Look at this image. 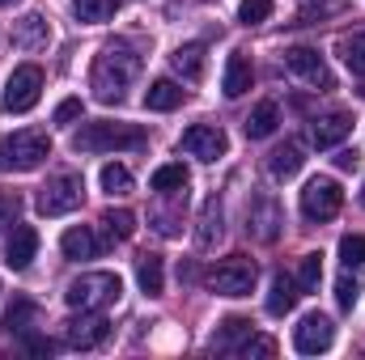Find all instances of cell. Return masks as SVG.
<instances>
[{
    "label": "cell",
    "mask_w": 365,
    "mask_h": 360,
    "mask_svg": "<svg viewBox=\"0 0 365 360\" xmlns=\"http://www.w3.org/2000/svg\"><path fill=\"white\" fill-rule=\"evenodd\" d=\"M170 64H175V73H182L187 81H200L204 77V47L200 43H182V47H175Z\"/></svg>",
    "instance_id": "cell-26"
},
{
    "label": "cell",
    "mask_w": 365,
    "mask_h": 360,
    "mask_svg": "<svg viewBox=\"0 0 365 360\" xmlns=\"http://www.w3.org/2000/svg\"><path fill=\"white\" fill-rule=\"evenodd\" d=\"M73 119H81V97H64V102L56 106V123H60V127H68Z\"/></svg>",
    "instance_id": "cell-39"
},
{
    "label": "cell",
    "mask_w": 365,
    "mask_h": 360,
    "mask_svg": "<svg viewBox=\"0 0 365 360\" xmlns=\"http://www.w3.org/2000/svg\"><path fill=\"white\" fill-rule=\"evenodd\" d=\"M38 93H43V68L38 64H21L4 81V110L9 115H26L38 102Z\"/></svg>",
    "instance_id": "cell-8"
},
{
    "label": "cell",
    "mask_w": 365,
    "mask_h": 360,
    "mask_svg": "<svg viewBox=\"0 0 365 360\" xmlns=\"http://www.w3.org/2000/svg\"><path fill=\"white\" fill-rule=\"evenodd\" d=\"M297 297H302V288H297V280L280 271V275L272 280V292H268V314H272V318H284V314H293V305H297Z\"/></svg>",
    "instance_id": "cell-17"
},
{
    "label": "cell",
    "mask_w": 365,
    "mask_h": 360,
    "mask_svg": "<svg viewBox=\"0 0 365 360\" xmlns=\"http://www.w3.org/2000/svg\"><path fill=\"white\" fill-rule=\"evenodd\" d=\"M251 81H255L251 60H247L242 51H234V55L225 60V77H221V90H225V97H242V93L251 90Z\"/></svg>",
    "instance_id": "cell-16"
},
{
    "label": "cell",
    "mask_w": 365,
    "mask_h": 360,
    "mask_svg": "<svg viewBox=\"0 0 365 360\" xmlns=\"http://www.w3.org/2000/svg\"><path fill=\"white\" fill-rule=\"evenodd\" d=\"M302 149L297 144H280V149H272L268 153V174H272L276 182H284V179H293L297 170H302Z\"/></svg>",
    "instance_id": "cell-22"
},
{
    "label": "cell",
    "mask_w": 365,
    "mask_h": 360,
    "mask_svg": "<svg viewBox=\"0 0 365 360\" xmlns=\"http://www.w3.org/2000/svg\"><path fill=\"white\" fill-rule=\"evenodd\" d=\"M145 106L149 110H175V106H182V85L179 81H153L149 90H145Z\"/></svg>",
    "instance_id": "cell-27"
},
{
    "label": "cell",
    "mask_w": 365,
    "mask_h": 360,
    "mask_svg": "<svg viewBox=\"0 0 365 360\" xmlns=\"http://www.w3.org/2000/svg\"><path fill=\"white\" fill-rule=\"evenodd\" d=\"M34 255H38V233H34L30 225H17L13 238H9V250H4V263L13 271H26Z\"/></svg>",
    "instance_id": "cell-15"
},
{
    "label": "cell",
    "mask_w": 365,
    "mask_h": 360,
    "mask_svg": "<svg viewBox=\"0 0 365 360\" xmlns=\"http://www.w3.org/2000/svg\"><path fill=\"white\" fill-rule=\"evenodd\" d=\"M336 166H340V170H357V149H353V153L344 149V153L336 157Z\"/></svg>",
    "instance_id": "cell-41"
},
{
    "label": "cell",
    "mask_w": 365,
    "mask_h": 360,
    "mask_svg": "<svg viewBox=\"0 0 365 360\" xmlns=\"http://www.w3.org/2000/svg\"><path fill=\"white\" fill-rule=\"evenodd\" d=\"M344 203V191L336 179H310L302 191V216L306 221H331Z\"/></svg>",
    "instance_id": "cell-9"
},
{
    "label": "cell",
    "mask_w": 365,
    "mask_h": 360,
    "mask_svg": "<svg viewBox=\"0 0 365 360\" xmlns=\"http://www.w3.org/2000/svg\"><path fill=\"white\" fill-rule=\"evenodd\" d=\"M81 199H86V182L77 179V174H60V179H51L38 191L34 208H38L43 216H68V212L81 208Z\"/></svg>",
    "instance_id": "cell-6"
},
{
    "label": "cell",
    "mask_w": 365,
    "mask_h": 360,
    "mask_svg": "<svg viewBox=\"0 0 365 360\" xmlns=\"http://www.w3.org/2000/svg\"><path fill=\"white\" fill-rule=\"evenodd\" d=\"M38 322V305L30 301V297H17L9 309H4V318H0V331L4 335H21V331H30Z\"/></svg>",
    "instance_id": "cell-18"
},
{
    "label": "cell",
    "mask_w": 365,
    "mask_h": 360,
    "mask_svg": "<svg viewBox=\"0 0 365 360\" xmlns=\"http://www.w3.org/2000/svg\"><path fill=\"white\" fill-rule=\"evenodd\" d=\"M336 301H340V309H353V305L361 301V284H357L353 275H340V284H336Z\"/></svg>",
    "instance_id": "cell-36"
},
{
    "label": "cell",
    "mask_w": 365,
    "mask_h": 360,
    "mask_svg": "<svg viewBox=\"0 0 365 360\" xmlns=\"http://www.w3.org/2000/svg\"><path fill=\"white\" fill-rule=\"evenodd\" d=\"M361 203H365V186H361Z\"/></svg>",
    "instance_id": "cell-43"
},
{
    "label": "cell",
    "mask_w": 365,
    "mask_h": 360,
    "mask_svg": "<svg viewBox=\"0 0 365 360\" xmlns=\"http://www.w3.org/2000/svg\"><path fill=\"white\" fill-rule=\"evenodd\" d=\"M26 348H30V352H38V356H51V352H56V344H51V339H30Z\"/></svg>",
    "instance_id": "cell-40"
},
{
    "label": "cell",
    "mask_w": 365,
    "mask_h": 360,
    "mask_svg": "<svg viewBox=\"0 0 365 360\" xmlns=\"http://www.w3.org/2000/svg\"><path fill=\"white\" fill-rule=\"evenodd\" d=\"M136 73H140V55H136L128 43H106V47L98 51L93 68H90L93 97L106 102V106H119V102L128 97V90H132Z\"/></svg>",
    "instance_id": "cell-1"
},
{
    "label": "cell",
    "mask_w": 365,
    "mask_h": 360,
    "mask_svg": "<svg viewBox=\"0 0 365 360\" xmlns=\"http://www.w3.org/2000/svg\"><path fill=\"white\" fill-rule=\"evenodd\" d=\"M238 356H276V339H268V335H251V339L238 348Z\"/></svg>",
    "instance_id": "cell-37"
},
{
    "label": "cell",
    "mask_w": 365,
    "mask_h": 360,
    "mask_svg": "<svg viewBox=\"0 0 365 360\" xmlns=\"http://www.w3.org/2000/svg\"><path fill=\"white\" fill-rule=\"evenodd\" d=\"M182 153H191L200 162H217V157L230 153V136L217 123H195V127L182 132Z\"/></svg>",
    "instance_id": "cell-12"
},
{
    "label": "cell",
    "mask_w": 365,
    "mask_h": 360,
    "mask_svg": "<svg viewBox=\"0 0 365 360\" xmlns=\"http://www.w3.org/2000/svg\"><path fill=\"white\" fill-rule=\"evenodd\" d=\"M217 238H221V199L212 195V199L204 203V212H200L195 242H200V250H212V246H217Z\"/></svg>",
    "instance_id": "cell-23"
},
{
    "label": "cell",
    "mask_w": 365,
    "mask_h": 360,
    "mask_svg": "<svg viewBox=\"0 0 365 360\" xmlns=\"http://www.w3.org/2000/svg\"><path fill=\"white\" fill-rule=\"evenodd\" d=\"M251 335H255V331H251L247 318H225V322H221V335L212 339V348H217V352H238Z\"/></svg>",
    "instance_id": "cell-25"
},
{
    "label": "cell",
    "mask_w": 365,
    "mask_h": 360,
    "mask_svg": "<svg viewBox=\"0 0 365 360\" xmlns=\"http://www.w3.org/2000/svg\"><path fill=\"white\" fill-rule=\"evenodd\" d=\"M255 263L251 259H242V255H234V259H225V263H217V268L204 275V284L217 292V297H251V288H255Z\"/></svg>",
    "instance_id": "cell-5"
},
{
    "label": "cell",
    "mask_w": 365,
    "mask_h": 360,
    "mask_svg": "<svg viewBox=\"0 0 365 360\" xmlns=\"http://www.w3.org/2000/svg\"><path fill=\"white\" fill-rule=\"evenodd\" d=\"M47 38H51V30H47V21H43L38 13H26V17L17 21V30H13V43H17V47H26V51L47 47Z\"/></svg>",
    "instance_id": "cell-20"
},
{
    "label": "cell",
    "mask_w": 365,
    "mask_h": 360,
    "mask_svg": "<svg viewBox=\"0 0 365 360\" xmlns=\"http://www.w3.org/2000/svg\"><path fill=\"white\" fill-rule=\"evenodd\" d=\"M60 250H64V259L81 263V259H93V255H98V242H93V233L86 229V225H73V229H64Z\"/></svg>",
    "instance_id": "cell-21"
},
{
    "label": "cell",
    "mask_w": 365,
    "mask_h": 360,
    "mask_svg": "<svg viewBox=\"0 0 365 360\" xmlns=\"http://www.w3.org/2000/svg\"><path fill=\"white\" fill-rule=\"evenodd\" d=\"M115 9H119V0H73V13H77V21H86V26H98V21H106V17H115Z\"/></svg>",
    "instance_id": "cell-28"
},
{
    "label": "cell",
    "mask_w": 365,
    "mask_h": 360,
    "mask_svg": "<svg viewBox=\"0 0 365 360\" xmlns=\"http://www.w3.org/2000/svg\"><path fill=\"white\" fill-rule=\"evenodd\" d=\"M297 288L302 292H314L319 288V280H323V255H302V268H297Z\"/></svg>",
    "instance_id": "cell-31"
},
{
    "label": "cell",
    "mask_w": 365,
    "mask_h": 360,
    "mask_svg": "<svg viewBox=\"0 0 365 360\" xmlns=\"http://www.w3.org/2000/svg\"><path fill=\"white\" fill-rule=\"evenodd\" d=\"M47 157H51V140L38 127H21V132H13V136L0 140V166L4 170L26 174V170H38Z\"/></svg>",
    "instance_id": "cell-3"
},
{
    "label": "cell",
    "mask_w": 365,
    "mask_h": 360,
    "mask_svg": "<svg viewBox=\"0 0 365 360\" xmlns=\"http://www.w3.org/2000/svg\"><path fill=\"white\" fill-rule=\"evenodd\" d=\"M238 17H242V26H259V21L272 17V0H242L238 4Z\"/></svg>",
    "instance_id": "cell-35"
},
{
    "label": "cell",
    "mask_w": 365,
    "mask_h": 360,
    "mask_svg": "<svg viewBox=\"0 0 365 360\" xmlns=\"http://www.w3.org/2000/svg\"><path fill=\"white\" fill-rule=\"evenodd\" d=\"M331 344H336V327H331L327 314H306V318L293 327V348H297L302 356H319V352H327Z\"/></svg>",
    "instance_id": "cell-11"
},
{
    "label": "cell",
    "mask_w": 365,
    "mask_h": 360,
    "mask_svg": "<svg viewBox=\"0 0 365 360\" xmlns=\"http://www.w3.org/2000/svg\"><path fill=\"white\" fill-rule=\"evenodd\" d=\"M102 191L106 195H128L132 191V170L119 166V162L115 166H102Z\"/></svg>",
    "instance_id": "cell-32"
},
{
    "label": "cell",
    "mask_w": 365,
    "mask_h": 360,
    "mask_svg": "<svg viewBox=\"0 0 365 360\" xmlns=\"http://www.w3.org/2000/svg\"><path fill=\"white\" fill-rule=\"evenodd\" d=\"M280 225H284V216H280V203H276L272 195H259V199L247 208V233H251V238H259V242H276Z\"/></svg>",
    "instance_id": "cell-13"
},
{
    "label": "cell",
    "mask_w": 365,
    "mask_h": 360,
    "mask_svg": "<svg viewBox=\"0 0 365 360\" xmlns=\"http://www.w3.org/2000/svg\"><path fill=\"white\" fill-rule=\"evenodd\" d=\"M136 280H140L145 297H162V288H166V268H162V259H158V255H140V259H136Z\"/></svg>",
    "instance_id": "cell-24"
},
{
    "label": "cell",
    "mask_w": 365,
    "mask_h": 360,
    "mask_svg": "<svg viewBox=\"0 0 365 360\" xmlns=\"http://www.w3.org/2000/svg\"><path fill=\"white\" fill-rule=\"evenodd\" d=\"M4 4H17V0H0V9H4Z\"/></svg>",
    "instance_id": "cell-42"
},
{
    "label": "cell",
    "mask_w": 365,
    "mask_h": 360,
    "mask_svg": "<svg viewBox=\"0 0 365 360\" xmlns=\"http://www.w3.org/2000/svg\"><path fill=\"white\" fill-rule=\"evenodd\" d=\"M340 263L344 268H361L365 263V233H344L340 238Z\"/></svg>",
    "instance_id": "cell-34"
},
{
    "label": "cell",
    "mask_w": 365,
    "mask_h": 360,
    "mask_svg": "<svg viewBox=\"0 0 365 360\" xmlns=\"http://www.w3.org/2000/svg\"><path fill=\"white\" fill-rule=\"evenodd\" d=\"M106 335H110V322H106V314H102V309H81V314H73V318L64 322V344H68V348H77V352L98 348Z\"/></svg>",
    "instance_id": "cell-10"
},
{
    "label": "cell",
    "mask_w": 365,
    "mask_h": 360,
    "mask_svg": "<svg viewBox=\"0 0 365 360\" xmlns=\"http://www.w3.org/2000/svg\"><path fill=\"white\" fill-rule=\"evenodd\" d=\"M247 140H268L276 127H280V106L276 102H259L251 115H247Z\"/></svg>",
    "instance_id": "cell-19"
},
{
    "label": "cell",
    "mask_w": 365,
    "mask_h": 360,
    "mask_svg": "<svg viewBox=\"0 0 365 360\" xmlns=\"http://www.w3.org/2000/svg\"><path fill=\"white\" fill-rule=\"evenodd\" d=\"M349 132H353V115L349 110H331V115L310 119V144L314 149H336Z\"/></svg>",
    "instance_id": "cell-14"
},
{
    "label": "cell",
    "mask_w": 365,
    "mask_h": 360,
    "mask_svg": "<svg viewBox=\"0 0 365 360\" xmlns=\"http://www.w3.org/2000/svg\"><path fill=\"white\" fill-rule=\"evenodd\" d=\"M119 297H123V280L115 271H86L64 292V301L73 309H102V305H115Z\"/></svg>",
    "instance_id": "cell-4"
},
{
    "label": "cell",
    "mask_w": 365,
    "mask_h": 360,
    "mask_svg": "<svg viewBox=\"0 0 365 360\" xmlns=\"http://www.w3.org/2000/svg\"><path fill=\"white\" fill-rule=\"evenodd\" d=\"M284 68H289L297 81H306L310 90H319V93L336 90V77H331L327 60H323L319 51H310V47H289V51H284Z\"/></svg>",
    "instance_id": "cell-7"
},
{
    "label": "cell",
    "mask_w": 365,
    "mask_h": 360,
    "mask_svg": "<svg viewBox=\"0 0 365 360\" xmlns=\"http://www.w3.org/2000/svg\"><path fill=\"white\" fill-rule=\"evenodd\" d=\"M73 144L81 153H119V149H145L149 136L136 123H110V119H93L81 123V132L73 136Z\"/></svg>",
    "instance_id": "cell-2"
},
{
    "label": "cell",
    "mask_w": 365,
    "mask_h": 360,
    "mask_svg": "<svg viewBox=\"0 0 365 360\" xmlns=\"http://www.w3.org/2000/svg\"><path fill=\"white\" fill-rule=\"evenodd\" d=\"M340 60L349 64V73L365 77V34H349V38H340Z\"/></svg>",
    "instance_id": "cell-30"
},
{
    "label": "cell",
    "mask_w": 365,
    "mask_h": 360,
    "mask_svg": "<svg viewBox=\"0 0 365 360\" xmlns=\"http://www.w3.org/2000/svg\"><path fill=\"white\" fill-rule=\"evenodd\" d=\"M102 225H106V229H110V238H119V242H128V238L136 233V216H132L128 208H119V212L110 208V212L102 216Z\"/></svg>",
    "instance_id": "cell-33"
},
{
    "label": "cell",
    "mask_w": 365,
    "mask_h": 360,
    "mask_svg": "<svg viewBox=\"0 0 365 360\" xmlns=\"http://www.w3.org/2000/svg\"><path fill=\"white\" fill-rule=\"evenodd\" d=\"M187 170H182L179 162L175 166H162V170H153V179H149V186L153 191H162V195H175V191H187Z\"/></svg>",
    "instance_id": "cell-29"
},
{
    "label": "cell",
    "mask_w": 365,
    "mask_h": 360,
    "mask_svg": "<svg viewBox=\"0 0 365 360\" xmlns=\"http://www.w3.org/2000/svg\"><path fill=\"white\" fill-rule=\"evenodd\" d=\"M17 216H21V199H17V195H0V233H4Z\"/></svg>",
    "instance_id": "cell-38"
}]
</instances>
